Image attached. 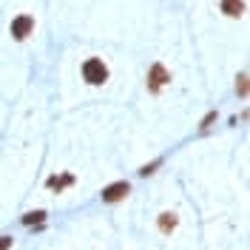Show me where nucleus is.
Returning <instances> with one entry per match:
<instances>
[{
	"instance_id": "1a4fd4ad",
	"label": "nucleus",
	"mask_w": 250,
	"mask_h": 250,
	"mask_svg": "<svg viewBox=\"0 0 250 250\" xmlns=\"http://www.w3.org/2000/svg\"><path fill=\"white\" fill-rule=\"evenodd\" d=\"M236 94H239L242 100H248V74H245V71L236 77Z\"/></svg>"
},
{
	"instance_id": "6e6552de",
	"label": "nucleus",
	"mask_w": 250,
	"mask_h": 250,
	"mask_svg": "<svg viewBox=\"0 0 250 250\" xmlns=\"http://www.w3.org/2000/svg\"><path fill=\"white\" fill-rule=\"evenodd\" d=\"M46 222V210H31L23 216V225H43Z\"/></svg>"
},
{
	"instance_id": "423d86ee",
	"label": "nucleus",
	"mask_w": 250,
	"mask_h": 250,
	"mask_svg": "<svg viewBox=\"0 0 250 250\" xmlns=\"http://www.w3.org/2000/svg\"><path fill=\"white\" fill-rule=\"evenodd\" d=\"M222 12L228 17H242L245 15V0H222Z\"/></svg>"
},
{
	"instance_id": "f03ea898",
	"label": "nucleus",
	"mask_w": 250,
	"mask_h": 250,
	"mask_svg": "<svg viewBox=\"0 0 250 250\" xmlns=\"http://www.w3.org/2000/svg\"><path fill=\"white\" fill-rule=\"evenodd\" d=\"M128 193H131V182L120 179V182H111V185L103 188V193H100V196H103V202L114 205V202H123Z\"/></svg>"
},
{
	"instance_id": "20e7f679",
	"label": "nucleus",
	"mask_w": 250,
	"mask_h": 250,
	"mask_svg": "<svg viewBox=\"0 0 250 250\" xmlns=\"http://www.w3.org/2000/svg\"><path fill=\"white\" fill-rule=\"evenodd\" d=\"M31 31H34V17L31 15H20L12 20V37L15 40H26Z\"/></svg>"
},
{
	"instance_id": "39448f33",
	"label": "nucleus",
	"mask_w": 250,
	"mask_h": 250,
	"mask_svg": "<svg viewBox=\"0 0 250 250\" xmlns=\"http://www.w3.org/2000/svg\"><path fill=\"white\" fill-rule=\"evenodd\" d=\"M159 230L162 233H173L176 230V225H179V219H176V213H171V210H165V213H159Z\"/></svg>"
},
{
	"instance_id": "0eeeda50",
	"label": "nucleus",
	"mask_w": 250,
	"mask_h": 250,
	"mask_svg": "<svg viewBox=\"0 0 250 250\" xmlns=\"http://www.w3.org/2000/svg\"><path fill=\"white\" fill-rule=\"evenodd\" d=\"M46 185H48V188H54V190H57V193H60L62 188L74 185V176H71V173H65V176H60V179H57V176H51V179H48Z\"/></svg>"
},
{
	"instance_id": "9b49d317",
	"label": "nucleus",
	"mask_w": 250,
	"mask_h": 250,
	"mask_svg": "<svg viewBox=\"0 0 250 250\" xmlns=\"http://www.w3.org/2000/svg\"><path fill=\"white\" fill-rule=\"evenodd\" d=\"M213 123H216V111H210V114H208V117H205V120H202V125H199V128H202V131H205V128H210V125H213Z\"/></svg>"
},
{
	"instance_id": "7ed1b4c3",
	"label": "nucleus",
	"mask_w": 250,
	"mask_h": 250,
	"mask_svg": "<svg viewBox=\"0 0 250 250\" xmlns=\"http://www.w3.org/2000/svg\"><path fill=\"white\" fill-rule=\"evenodd\" d=\"M165 83H171L168 68H165L162 62H154V65H151V71H148V91H151V94H159Z\"/></svg>"
},
{
	"instance_id": "f8f14e48",
	"label": "nucleus",
	"mask_w": 250,
	"mask_h": 250,
	"mask_svg": "<svg viewBox=\"0 0 250 250\" xmlns=\"http://www.w3.org/2000/svg\"><path fill=\"white\" fill-rule=\"evenodd\" d=\"M12 236H0V250H12Z\"/></svg>"
},
{
	"instance_id": "f257e3e1",
	"label": "nucleus",
	"mask_w": 250,
	"mask_h": 250,
	"mask_svg": "<svg viewBox=\"0 0 250 250\" xmlns=\"http://www.w3.org/2000/svg\"><path fill=\"white\" fill-rule=\"evenodd\" d=\"M83 80L88 85H103L108 80V65L100 60V57H91V60L83 62Z\"/></svg>"
},
{
	"instance_id": "9d476101",
	"label": "nucleus",
	"mask_w": 250,
	"mask_h": 250,
	"mask_svg": "<svg viewBox=\"0 0 250 250\" xmlns=\"http://www.w3.org/2000/svg\"><path fill=\"white\" fill-rule=\"evenodd\" d=\"M159 165H162L159 159H156V162H151V165H142V168H140V176H151V173H154Z\"/></svg>"
}]
</instances>
